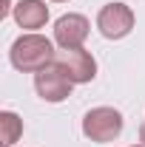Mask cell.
Listing matches in <instances>:
<instances>
[{"label": "cell", "mask_w": 145, "mask_h": 147, "mask_svg": "<svg viewBox=\"0 0 145 147\" xmlns=\"http://www.w3.org/2000/svg\"><path fill=\"white\" fill-rule=\"evenodd\" d=\"M140 142H142V147H145V125L140 127Z\"/></svg>", "instance_id": "obj_9"}, {"label": "cell", "mask_w": 145, "mask_h": 147, "mask_svg": "<svg viewBox=\"0 0 145 147\" xmlns=\"http://www.w3.org/2000/svg\"><path fill=\"white\" fill-rule=\"evenodd\" d=\"M140 147H142V144H140Z\"/></svg>", "instance_id": "obj_11"}, {"label": "cell", "mask_w": 145, "mask_h": 147, "mask_svg": "<svg viewBox=\"0 0 145 147\" xmlns=\"http://www.w3.org/2000/svg\"><path fill=\"white\" fill-rule=\"evenodd\" d=\"M57 62L68 71V76L74 79V85L80 82H91L97 76V62L85 48H63L57 51Z\"/></svg>", "instance_id": "obj_5"}, {"label": "cell", "mask_w": 145, "mask_h": 147, "mask_svg": "<svg viewBox=\"0 0 145 147\" xmlns=\"http://www.w3.org/2000/svg\"><path fill=\"white\" fill-rule=\"evenodd\" d=\"M0 130H3V144L12 147L23 136V119L17 113H12V110H3L0 113Z\"/></svg>", "instance_id": "obj_8"}, {"label": "cell", "mask_w": 145, "mask_h": 147, "mask_svg": "<svg viewBox=\"0 0 145 147\" xmlns=\"http://www.w3.org/2000/svg\"><path fill=\"white\" fill-rule=\"evenodd\" d=\"M9 57H12V65H14L17 71L37 74V71H43L46 65H51L57 59V51H54V45H51L49 37L31 31V34H23V37L14 40Z\"/></svg>", "instance_id": "obj_1"}, {"label": "cell", "mask_w": 145, "mask_h": 147, "mask_svg": "<svg viewBox=\"0 0 145 147\" xmlns=\"http://www.w3.org/2000/svg\"><path fill=\"white\" fill-rule=\"evenodd\" d=\"M88 28L91 26L83 14H63L54 23V42L60 48H83Z\"/></svg>", "instance_id": "obj_6"}, {"label": "cell", "mask_w": 145, "mask_h": 147, "mask_svg": "<svg viewBox=\"0 0 145 147\" xmlns=\"http://www.w3.org/2000/svg\"><path fill=\"white\" fill-rule=\"evenodd\" d=\"M120 133H122V113L114 108H91L83 119V136L97 144L114 142Z\"/></svg>", "instance_id": "obj_2"}, {"label": "cell", "mask_w": 145, "mask_h": 147, "mask_svg": "<svg viewBox=\"0 0 145 147\" xmlns=\"http://www.w3.org/2000/svg\"><path fill=\"white\" fill-rule=\"evenodd\" d=\"M54 3H66V0H54Z\"/></svg>", "instance_id": "obj_10"}, {"label": "cell", "mask_w": 145, "mask_h": 147, "mask_svg": "<svg viewBox=\"0 0 145 147\" xmlns=\"http://www.w3.org/2000/svg\"><path fill=\"white\" fill-rule=\"evenodd\" d=\"M71 88H74V79L68 76V71L57 59L51 65H46L43 71L34 74V91L46 102H63V99H68L71 96Z\"/></svg>", "instance_id": "obj_3"}, {"label": "cell", "mask_w": 145, "mask_h": 147, "mask_svg": "<svg viewBox=\"0 0 145 147\" xmlns=\"http://www.w3.org/2000/svg\"><path fill=\"white\" fill-rule=\"evenodd\" d=\"M12 14H14L20 28L34 31V28H43V26H46V20H49V6H46L43 0H20L17 6L12 9Z\"/></svg>", "instance_id": "obj_7"}, {"label": "cell", "mask_w": 145, "mask_h": 147, "mask_svg": "<svg viewBox=\"0 0 145 147\" xmlns=\"http://www.w3.org/2000/svg\"><path fill=\"white\" fill-rule=\"evenodd\" d=\"M97 28L105 40H122L134 28V11L125 3H108L97 14Z\"/></svg>", "instance_id": "obj_4"}]
</instances>
